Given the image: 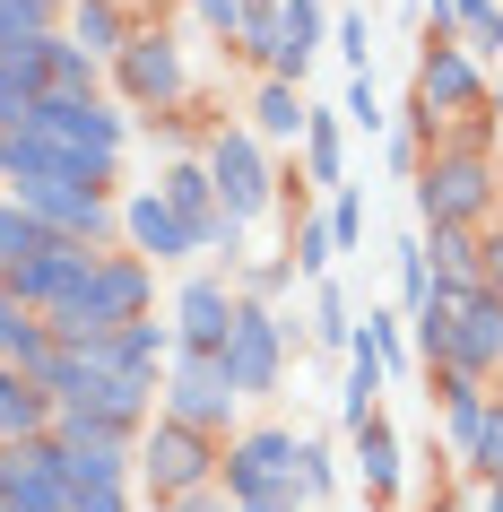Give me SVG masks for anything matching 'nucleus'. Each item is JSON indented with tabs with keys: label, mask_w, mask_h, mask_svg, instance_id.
<instances>
[{
	"label": "nucleus",
	"mask_w": 503,
	"mask_h": 512,
	"mask_svg": "<svg viewBox=\"0 0 503 512\" xmlns=\"http://www.w3.org/2000/svg\"><path fill=\"white\" fill-rule=\"evenodd\" d=\"M148 313H157V270L113 243V252H96V270L44 313V330H53L61 348H105V339H122V330L148 322Z\"/></svg>",
	"instance_id": "obj_1"
},
{
	"label": "nucleus",
	"mask_w": 503,
	"mask_h": 512,
	"mask_svg": "<svg viewBox=\"0 0 503 512\" xmlns=\"http://www.w3.org/2000/svg\"><path fill=\"white\" fill-rule=\"evenodd\" d=\"M27 131L53 139L61 157V183H87V191H113L122 183V157H131L139 122L113 96H35V122Z\"/></svg>",
	"instance_id": "obj_2"
},
{
	"label": "nucleus",
	"mask_w": 503,
	"mask_h": 512,
	"mask_svg": "<svg viewBox=\"0 0 503 512\" xmlns=\"http://www.w3.org/2000/svg\"><path fill=\"white\" fill-rule=\"evenodd\" d=\"M139 9V35L113 53L105 70V96L131 122H157V113H183L191 96H200V79H191V53H183V35L165 27V0H131Z\"/></svg>",
	"instance_id": "obj_3"
},
{
	"label": "nucleus",
	"mask_w": 503,
	"mask_h": 512,
	"mask_svg": "<svg viewBox=\"0 0 503 512\" xmlns=\"http://www.w3.org/2000/svg\"><path fill=\"white\" fill-rule=\"evenodd\" d=\"M408 200H417L425 235H434V226L486 235V226L503 217V157H495V148H469V139H443V148H425Z\"/></svg>",
	"instance_id": "obj_4"
},
{
	"label": "nucleus",
	"mask_w": 503,
	"mask_h": 512,
	"mask_svg": "<svg viewBox=\"0 0 503 512\" xmlns=\"http://www.w3.org/2000/svg\"><path fill=\"white\" fill-rule=\"evenodd\" d=\"M295 452L304 434L295 426H243L226 443V469H217V495L235 512H304V478H295Z\"/></svg>",
	"instance_id": "obj_5"
},
{
	"label": "nucleus",
	"mask_w": 503,
	"mask_h": 512,
	"mask_svg": "<svg viewBox=\"0 0 503 512\" xmlns=\"http://www.w3.org/2000/svg\"><path fill=\"white\" fill-rule=\"evenodd\" d=\"M200 165H209L217 183V209H226V226H261V217H278V191H287V165H278V148H261V139L243 131V122H217L209 148H200Z\"/></svg>",
	"instance_id": "obj_6"
},
{
	"label": "nucleus",
	"mask_w": 503,
	"mask_h": 512,
	"mask_svg": "<svg viewBox=\"0 0 503 512\" xmlns=\"http://www.w3.org/2000/svg\"><path fill=\"white\" fill-rule=\"evenodd\" d=\"M157 417L235 443V434H243V391H235V374H226V356L174 348V365H165V382H157Z\"/></svg>",
	"instance_id": "obj_7"
},
{
	"label": "nucleus",
	"mask_w": 503,
	"mask_h": 512,
	"mask_svg": "<svg viewBox=\"0 0 503 512\" xmlns=\"http://www.w3.org/2000/svg\"><path fill=\"white\" fill-rule=\"evenodd\" d=\"M217 469H226V443H217V434H191V426H174V417H148V434H139V495H148V504L217 495Z\"/></svg>",
	"instance_id": "obj_8"
},
{
	"label": "nucleus",
	"mask_w": 503,
	"mask_h": 512,
	"mask_svg": "<svg viewBox=\"0 0 503 512\" xmlns=\"http://www.w3.org/2000/svg\"><path fill=\"white\" fill-rule=\"evenodd\" d=\"M408 96H417L434 122H443V139L460 131V122H477V113L495 105V70L460 44V35H425L417 44V79H408Z\"/></svg>",
	"instance_id": "obj_9"
},
{
	"label": "nucleus",
	"mask_w": 503,
	"mask_h": 512,
	"mask_svg": "<svg viewBox=\"0 0 503 512\" xmlns=\"http://www.w3.org/2000/svg\"><path fill=\"white\" fill-rule=\"evenodd\" d=\"M304 348V330H295V313H278V304H243L235 330H226V374H235L243 408L252 400H278V382H287V356Z\"/></svg>",
	"instance_id": "obj_10"
},
{
	"label": "nucleus",
	"mask_w": 503,
	"mask_h": 512,
	"mask_svg": "<svg viewBox=\"0 0 503 512\" xmlns=\"http://www.w3.org/2000/svg\"><path fill=\"white\" fill-rule=\"evenodd\" d=\"M18 200H27V217L44 235H70V243H87V252H113V243H122V191L35 183V191H18Z\"/></svg>",
	"instance_id": "obj_11"
},
{
	"label": "nucleus",
	"mask_w": 503,
	"mask_h": 512,
	"mask_svg": "<svg viewBox=\"0 0 503 512\" xmlns=\"http://www.w3.org/2000/svg\"><path fill=\"white\" fill-rule=\"evenodd\" d=\"M243 296H235V278L217 270V261H200V270L174 278V296H165V322H174V348H226V330H235Z\"/></svg>",
	"instance_id": "obj_12"
},
{
	"label": "nucleus",
	"mask_w": 503,
	"mask_h": 512,
	"mask_svg": "<svg viewBox=\"0 0 503 512\" xmlns=\"http://www.w3.org/2000/svg\"><path fill=\"white\" fill-rule=\"evenodd\" d=\"M122 252H139L148 270H200V235L157 200V183L122 191Z\"/></svg>",
	"instance_id": "obj_13"
},
{
	"label": "nucleus",
	"mask_w": 503,
	"mask_h": 512,
	"mask_svg": "<svg viewBox=\"0 0 503 512\" xmlns=\"http://www.w3.org/2000/svg\"><path fill=\"white\" fill-rule=\"evenodd\" d=\"M87 270H96V252H87V243H70V235H44V252H27V261H18V270L0 278V287H9V296L27 304V313H53V304L70 296V287H79Z\"/></svg>",
	"instance_id": "obj_14"
},
{
	"label": "nucleus",
	"mask_w": 503,
	"mask_h": 512,
	"mask_svg": "<svg viewBox=\"0 0 503 512\" xmlns=\"http://www.w3.org/2000/svg\"><path fill=\"white\" fill-rule=\"evenodd\" d=\"M460 313V330H451V374H469V382H503V296H460L451 304Z\"/></svg>",
	"instance_id": "obj_15"
},
{
	"label": "nucleus",
	"mask_w": 503,
	"mask_h": 512,
	"mask_svg": "<svg viewBox=\"0 0 503 512\" xmlns=\"http://www.w3.org/2000/svg\"><path fill=\"white\" fill-rule=\"evenodd\" d=\"M157 200L183 217L191 235H200V252H217L226 209H217V183H209V165H200V157H165V165H157Z\"/></svg>",
	"instance_id": "obj_16"
},
{
	"label": "nucleus",
	"mask_w": 503,
	"mask_h": 512,
	"mask_svg": "<svg viewBox=\"0 0 503 512\" xmlns=\"http://www.w3.org/2000/svg\"><path fill=\"white\" fill-rule=\"evenodd\" d=\"M321 44H330V0H287V9H278V53H269L261 79L304 87V70L321 61Z\"/></svg>",
	"instance_id": "obj_17"
},
{
	"label": "nucleus",
	"mask_w": 503,
	"mask_h": 512,
	"mask_svg": "<svg viewBox=\"0 0 503 512\" xmlns=\"http://www.w3.org/2000/svg\"><path fill=\"white\" fill-rule=\"evenodd\" d=\"M304 122H313L304 87H287V79H252V96H243V131L261 139V148H304Z\"/></svg>",
	"instance_id": "obj_18"
},
{
	"label": "nucleus",
	"mask_w": 503,
	"mask_h": 512,
	"mask_svg": "<svg viewBox=\"0 0 503 512\" xmlns=\"http://www.w3.org/2000/svg\"><path fill=\"white\" fill-rule=\"evenodd\" d=\"M347 452H356V478H365L373 504H399V486H408V443H399L391 417H365V426L347 434Z\"/></svg>",
	"instance_id": "obj_19"
},
{
	"label": "nucleus",
	"mask_w": 503,
	"mask_h": 512,
	"mask_svg": "<svg viewBox=\"0 0 503 512\" xmlns=\"http://www.w3.org/2000/svg\"><path fill=\"white\" fill-rule=\"evenodd\" d=\"M61 35L113 70V53L139 35V9H131V0H70V9H61Z\"/></svg>",
	"instance_id": "obj_20"
},
{
	"label": "nucleus",
	"mask_w": 503,
	"mask_h": 512,
	"mask_svg": "<svg viewBox=\"0 0 503 512\" xmlns=\"http://www.w3.org/2000/svg\"><path fill=\"white\" fill-rule=\"evenodd\" d=\"M295 165H304V183H313V191H347V122H339V113H321V105H313Z\"/></svg>",
	"instance_id": "obj_21"
},
{
	"label": "nucleus",
	"mask_w": 503,
	"mask_h": 512,
	"mask_svg": "<svg viewBox=\"0 0 503 512\" xmlns=\"http://www.w3.org/2000/svg\"><path fill=\"white\" fill-rule=\"evenodd\" d=\"M35 183H61V157H53V139L44 131H0V191L18 200V191H35Z\"/></svg>",
	"instance_id": "obj_22"
},
{
	"label": "nucleus",
	"mask_w": 503,
	"mask_h": 512,
	"mask_svg": "<svg viewBox=\"0 0 503 512\" xmlns=\"http://www.w3.org/2000/svg\"><path fill=\"white\" fill-rule=\"evenodd\" d=\"M425 270H434V296H443V304L477 296V235H460V226H434V235H425Z\"/></svg>",
	"instance_id": "obj_23"
},
{
	"label": "nucleus",
	"mask_w": 503,
	"mask_h": 512,
	"mask_svg": "<svg viewBox=\"0 0 503 512\" xmlns=\"http://www.w3.org/2000/svg\"><path fill=\"white\" fill-rule=\"evenodd\" d=\"M304 348H321V356H347V348H356V304H347L339 278H321L313 304H304Z\"/></svg>",
	"instance_id": "obj_24"
},
{
	"label": "nucleus",
	"mask_w": 503,
	"mask_h": 512,
	"mask_svg": "<svg viewBox=\"0 0 503 512\" xmlns=\"http://www.w3.org/2000/svg\"><path fill=\"white\" fill-rule=\"evenodd\" d=\"M382 391H391V374H382V356L356 339V348H347V382H339V434H356L365 417H382Z\"/></svg>",
	"instance_id": "obj_25"
},
{
	"label": "nucleus",
	"mask_w": 503,
	"mask_h": 512,
	"mask_svg": "<svg viewBox=\"0 0 503 512\" xmlns=\"http://www.w3.org/2000/svg\"><path fill=\"white\" fill-rule=\"evenodd\" d=\"M44 356H53V330H44V313H27V304L0 287V365H9V374H35Z\"/></svg>",
	"instance_id": "obj_26"
},
{
	"label": "nucleus",
	"mask_w": 503,
	"mask_h": 512,
	"mask_svg": "<svg viewBox=\"0 0 503 512\" xmlns=\"http://www.w3.org/2000/svg\"><path fill=\"white\" fill-rule=\"evenodd\" d=\"M113 365H122L131 382H165V365H174V322H165V313L131 322L122 339H113Z\"/></svg>",
	"instance_id": "obj_27"
},
{
	"label": "nucleus",
	"mask_w": 503,
	"mask_h": 512,
	"mask_svg": "<svg viewBox=\"0 0 503 512\" xmlns=\"http://www.w3.org/2000/svg\"><path fill=\"white\" fill-rule=\"evenodd\" d=\"M35 434H53V400H44L27 374L0 365V443H35Z\"/></svg>",
	"instance_id": "obj_28"
},
{
	"label": "nucleus",
	"mask_w": 503,
	"mask_h": 512,
	"mask_svg": "<svg viewBox=\"0 0 503 512\" xmlns=\"http://www.w3.org/2000/svg\"><path fill=\"white\" fill-rule=\"evenodd\" d=\"M287 261H295V278H304V287H321V278H330V261H339V252H330L321 209H313V217H287Z\"/></svg>",
	"instance_id": "obj_29"
},
{
	"label": "nucleus",
	"mask_w": 503,
	"mask_h": 512,
	"mask_svg": "<svg viewBox=\"0 0 503 512\" xmlns=\"http://www.w3.org/2000/svg\"><path fill=\"white\" fill-rule=\"evenodd\" d=\"M451 330H460V313H451L443 296L425 304V313H408V348H417L425 374H443V365H451Z\"/></svg>",
	"instance_id": "obj_30"
},
{
	"label": "nucleus",
	"mask_w": 503,
	"mask_h": 512,
	"mask_svg": "<svg viewBox=\"0 0 503 512\" xmlns=\"http://www.w3.org/2000/svg\"><path fill=\"white\" fill-rule=\"evenodd\" d=\"M61 9L70 0H0V53H18L35 35H61Z\"/></svg>",
	"instance_id": "obj_31"
},
{
	"label": "nucleus",
	"mask_w": 503,
	"mask_h": 512,
	"mask_svg": "<svg viewBox=\"0 0 503 512\" xmlns=\"http://www.w3.org/2000/svg\"><path fill=\"white\" fill-rule=\"evenodd\" d=\"M44 96H105V61L79 53L70 35H53V87Z\"/></svg>",
	"instance_id": "obj_32"
},
{
	"label": "nucleus",
	"mask_w": 503,
	"mask_h": 512,
	"mask_svg": "<svg viewBox=\"0 0 503 512\" xmlns=\"http://www.w3.org/2000/svg\"><path fill=\"white\" fill-rule=\"evenodd\" d=\"M287 287H295V261H287V252H252V261L235 270V296L243 304H278Z\"/></svg>",
	"instance_id": "obj_33"
},
{
	"label": "nucleus",
	"mask_w": 503,
	"mask_h": 512,
	"mask_svg": "<svg viewBox=\"0 0 503 512\" xmlns=\"http://www.w3.org/2000/svg\"><path fill=\"white\" fill-rule=\"evenodd\" d=\"M356 339L382 356V374H391V382L417 365V348H408V313H365V330H356Z\"/></svg>",
	"instance_id": "obj_34"
},
{
	"label": "nucleus",
	"mask_w": 503,
	"mask_h": 512,
	"mask_svg": "<svg viewBox=\"0 0 503 512\" xmlns=\"http://www.w3.org/2000/svg\"><path fill=\"white\" fill-rule=\"evenodd\" d=\"M391 270H399V313H425V304H434V270H425V235L391 243Z\"/></svg>",
	"instance_id": "obj_35"
},
{
	"label": "nucleus",
	"mask_w": 503,
	"mask_h": 512,
	"mask_svg": "<svg viewBox=\"0 0 503 512\" xmlns=\"http://www.w3.org/2000/svg\"><path fill=\"white\" fill-rule=\"evenodd\" d=\"M27 252H44V226L27 217V200H9V191H0V278L18 270Z\"/></svg>",
	"instance_id": "obj_36"
},
{
	"label": "nucleus",
	"mask_w": 503,
	"mask_h": 512,
	"mask_svg": "<svg viewBox=\"0 0 503 512\" xmlns=\"http://www.w3.org/2000/svg\"><path fill=\"white\" fill-rule=\"evenodd\" d=\"M295 478H304V504H330V495H339V452H330V434H304Z\"/></svg>",
	"instance_id": "obj_37"
},
{
	"label": "nucleus",
	"mask_w": 503,
	"mask_h": 512,
	"mask_svg": "<svg viewBox=\"0 0 503 512\" xmlns=\"http://www.w3.org/2000/svg\"><path fill=\"white\" fill-rule=\"evenodd\" d=\"M460 44L477 61H503V0H460Z\"/></svg>",
	"instance_id": "obj_38"
},
{
	"label": "nucleus",
	"mask_w": 503,
	"mask_h": 512,
	"mask_svg": "<svg viewBox=\"0 0 503 512\" xmlns=\"http://www.w3.org/2000/svg\"><path fill=\"white\" fill-rule=\"evenodd\" d=\"M183 9H191V27L209 35V44H235L243 18H252V0H183Z\"/></svg>",
	"instance_id": "obj_39"
},
{
	"label": "nucleus",
	"mask_w": 503,
	"mask_h": 512,
	"mask_svg": "<svg viewBox=\"0 0 503 512\" xmlns=\"http://www.w3.org/2000/svg\"><path fill=\"white\" fill-rule=\"evenodd\" d=\"M330 44H339L347 79H365V70H373V35H365V9H339V18H330Z\"/></svg>",
	"instance_id": "obj_40"
},
{
	"label": "nucleus",
	"mask_w": 503,
	"mask_h": 512,
	"mask_svg": "<svg viewBox=\"0 0 503 512\" xmlns=\"http://www.w3.org/2000/svg\"><path fill=\"white\" fill-rule=\"evenodd\" d=\"M339 122H347V131H365V139L382 131V122H391V113H382V96H373V70L339 87Z\"/></svg>",
	"instance_id": "obj_41"
},
{
	"label": "nucleus",
	"mask_w": 503,
	"mask_h": 512,
	"mask_svg": "<svg viewBox=\"0 0 503 512\" xmlns=\"http://www.w3.org/2000/svg\"><path fill=\"white\" fill-rule=\"evenodd\" d=\"M469 486H503V391H495V408H486V434H477Z\"/></svg>",
	"instance_id": "obj_42"
},
{
	"label": "nucleus",
	"mask_w": 503,
	"mask_h": 512,
	"mask_svg": "<svg viewBox=\"0 0 503 512\" xmlns=\"http://www.w3.org/2000/svg\"><path fill=\"white\" fill-rule=\"evenodd\" d=\"M321 226H330V252H356V243H365V200H356V191H330Z\"/></svg>",
	"instance_id": "obj_43"
},
{
	"label": "nucleus",
	"mask_w": 503,
	"mask_h": 512,
	"mask_svg": "<svg viewBox=\"0 0 503 512\" xmlns=\"http://www.w3.org/2000/svg\"><path fill=\"white\" fill-rule=\"evenodd\" d=\"M18 122H35V87L0 61V131H18Z\"/></svg>",
	"instance_id": "obj_44"
},
{
	"label": "nucleus",
	"mask_w": 503,
	"mask_h": 512,
	"mask_svg": "<svg viewBox=\"0 0 503 512\" xmlns=\"http://www.w3.org/2000/svg\"><path fill=\"white\" fill-rule=\"evenodd\" d=\"M477 287H486V296H503V217L477 235Z\"/></svg>",
	"instance_id": "obj_45"
},
{
	"label": "nucleus",
	"mask_w": 503,
	"mask_h": 512,
	"mask_svg": "<svg viewBox=\"0 0 503 512\" xmlns=\"http://www.w3.org/2000/svg\"><path fill=\"white\" fill-rule=\"evenodd\" d=\"M70 512H139V486H87L70 495Z\"/></svg>",
	"instance_id": "obj_46"
},
{
	"label": "nucleus",
	"mask_w": 503,
	"mask_h": 512,
	"mask_svg": "<svg viewBox=\"0 0 503 512\" xmlns=\"http://www.w3.org/2000/svg\"><path fill=\"white\" fill-rule=\"evenodd\" d=\"M425 35H460V0H425Z\"/></svg>",
	"instance_id": "obj_47"
},
{
	"label": "nucleus",
	"mask_w": 503,
	"mask_h": 512,
	"mask_svg": "<svg viewBox=\"0 0 503 512\" xmlns=\"http://www.w3.org/2000/svg\"><path fill=\"white\" fill-rule=\"evenodd\" d=\"M157 512H235L226 495H191V504H157Z\"/></svg>",
	"instance_id": "obj_48"
},
{
	"label": "nucleus",
	"mask_w": 503,
	"mask_h": 512,
	"mask_svg": "<svg viewBox=\"0 0 503 512\" xmlns=\"http://www.w3.org/2000/svg\"><path fill=\"white\" fill-rule=\"evenodd\" d=\"M477 512H503V486H477Z\"/></svg>",
	"instance_id": "obj_49"
},
{
	"label": "nucleus",
	"mask_w": 503,
	"mask_h": 512,
	"mask_svg": "<svg viewBox=\"0 0 503 512\" xmlns=\"http://www.w3.org/2000/svg\"><path fill=\"white\" fill-rule=\"evenodd\" d=\"M278 9H287V0H252V18H278Z\"/></svg>",
	"instance_id": "obj_50"
},
{
	"label": "nucleus",
	"mask_w": 503,
	"mask_h": 512,
	"mask_svg": "<svg viewBox=\"0 0 503 512\" xmlns=\"http://www.w3.org/2000/svg\"><path fill=\"white\" fill-rule=\"evenodd\" d=\"M495 122H503V70H495Z\"/></svg>",
	"instance_id": "obj_51"
},
{
	"label": "nucleus",
	"mask_w": 503,
	"mask_h": 512,
	"mask_svg": "<svg viewBox=\"0 0 503 512\" xmlns=\"http://www.w3.org/2000/svg\"><path fill=\"white\" fill-rule=\"evenodd\" d=\"M0 504H9V460H0Z\"/></svg>",
	"instance_id": "obj_52"
},
{
	"label": "nucleus",
	"mask_w": 503,
	"mask_h": 512,
	"mask_svg": "<svg viewBox=\"0 0 503 512\" xmlns=\"http://www.w3.org/2000/svg\"><path fill=\"white\" fill-rule=\"evenodd\" d=\"M495 391H503V382H495Z\"/></svg>",
	"instance_id": "obj_53"
}]
</instances>
